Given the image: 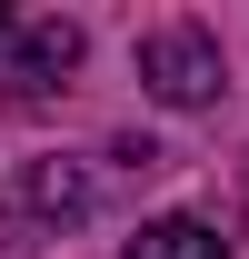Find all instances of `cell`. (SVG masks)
<instances>
[{"label": "cell", "mask_w": 249, "mask_h": 259, "mask_svg": "<svg viewBox=\"0 0 249 259\" xmlns=\"http://www.w3.org/2000/svg\"><path fill=\"white\" fill-rule=\"evenodd\" d=\"M0 40H10V10H0Z\"/></svg>", "instance_id": "obj_4"}, {"label": "cell", "mask_w": 249, "mask_h": 259, "mask_svg": "<svg viewBox=\"0 0 249 259\" xmlns=\"http://www.w3.org/2000/svg\"><path fill=\"white\" fill-rule=\"evenodd\" d=\"M120 259H219V229L210 220H150Z\"/></svg>", "instance_id": "obj_2"}, {"label": "cell", "mask_w": 249, "mask_h": 259, "mask_svg": "<svg viewBox=\"0 0 249 259\" xmlns=\"http://www.w3.org/2000/svg\"><path fill=\"white\" fill-rule=\"evenodd\" d=\"M140 80H150V100H170V110H199V100H219V40L210 30H150L140 40Z\"/></svg>", "instance_id": "obj_1"}, {"label": "cell", "mask_w": 249, "mask_h": 259, "mask_svg": "<svg viewBox=\"0 0 249 259\" xmlns=\"http://www.w3.org/2000/svg\"><path fill=\"white\" fill-rule=\"evenodd\" d=\"M20 60L30 70H70L80 60V30H70V20H30V30H20Z\"/></svg>", "instance_id": "obj_3"}]
</instances>
